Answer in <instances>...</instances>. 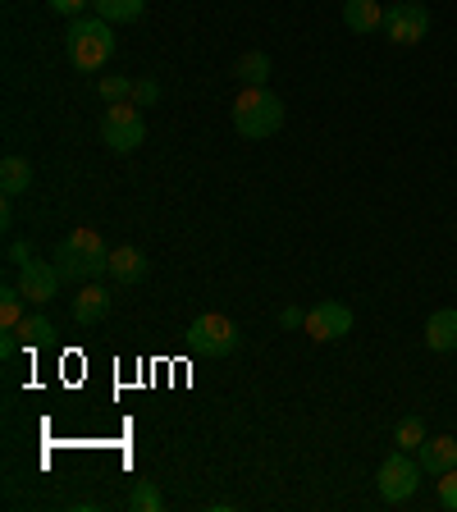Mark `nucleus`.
Returning <instances> with one entry per match:
<instances>
[{"label": "nucleus", "mask_w": 457, "mask_h": 512, "mask_svg": "<svg viewBox=\"0 0 457 512\" xmlns=\"http://www.w3.org/2000/svg\"><path fill=\"white\" fill-rule=\"evenodd\" d=\"M55 266H60L64 279L87 284V279L110 270V247L101 243V234H92V229H69V234L60 238V247H55Z\"/></svg>", "instance_id": "1"}, {"label": "nucleus", "mask_w": 457, "mask_h": 512, "mask_svg": "<svg viewBox=\"0 0 457 512\" xmlns=\"http://www.w3.org/2000/svg\"><path fill=\"white\" fill-rule=\"evenodd\" d=\"M284 101L270 87H243V96L234 101V128L247 142H266L284 128Z\"/></svg>", "instance_id": "2"}, {"label": "nucleus", "mask_w": 457, "mask_h": 512, "mask_svg": "<svg viewBox=\"0 0 457 512\" xmlns=\"http://www.w3.org/2000/svg\"><path fill=\"white\" fill-rule=\"evenodd\" d=\"M64 51H69V60H74L78 69L96 74V69L115 55V32H110L106 19H74L69 32H64Z\"/></svg>", "instance_id": "3"}, {"label": "nucleus", "mask_w": 457, "mask_h": 512, "mask_svg": "<svg viewBox=\"0 0 457 512\" xmlns=\"http://www.w3.org/2000/svg\"><path fill=\"white\" fill-rule=\"evenodd\" d=\"M101 142L119 156L138 151L147 142V124H142V106L138 101H115V106L101 115Z\"/></svg>", "instance_id": "4"}, {"label": "nucleus", "mask_w": 457, "mask_h": 512, "mask_svg": "<svg viewBox=\"0 0 457 512\" xmlns=\"http://www.w3.org/2000/svg\"><path fill=\"white\" fill-rule=\"evenodd\" d=\"M421 462L407 458V448H398V453H389V458L380 462V471H375V485H380V499L384 503H407L416 494V485H421Z\"/></svg>", "instance_id": "5"}, {"label": "nucleus", "mask_w": 457, "mask_h": 512, "mask_svg": "<svg viewBox=\"0 0 457 512\" xmlns=\"http://www.w3.org/2000/svg\"><path fill=\"white\" fill-rule=\"evenodd\" d=\"M188 343L192 352H202V357H229L238 348V325L220 311H202V316L188 325Z\"/></svg>", "instance_id": "6"}, {"label": "nucleus", "mask_w": 457, "mask_h": 512, "mask_svg": "<svg viewBox=\"0 0 457 512\" xmlns=\"http://www.w3.org/2000/svg\"><path fill=\"white\" fill-rule=\"evenodd\" d=\"M384 37L394 46H416V42H426V32H430V10L421 5V0H398L394 10H384Z\"/></svg>", "instance_id": "7"}, {"label": "nucleus", "mask_w": 457, "mask_h": 512, "mask_svg": "<svg viewBox=\"0 0 457 512\" xmlns=\"http://www.w3.org/2000/svg\"><path fill=\"white\" fill-rule=\"evenodd\" d=\"M60 266L55 261H42V256H32L28 266H19V288H23V298L37 302V307H46L51 298H60Z\"/></svg>", "instance_id": "8"}, {"label": "nucleus", "mask_w": 457, "mask_h": 512, "mask_svg": "<svg viewBox=\"0 0 457 512\" xmlns=\"http://www.w3.org/2000/svg\"><path fill=\"white\" fill-rule=\"evenodd\" d=\"M348 330H352V307L348 302H320V307H311L307 311V334L316 343H339V339H348Z\"/></svg>", "instance_id": "9"}, {"label": "nucleus", "mask_w": 457, "mask_h": 512, "mask_svg": "<svg viewBox=\"0 0 457 512\" xmlns=\"http://www.w3.org/2000/svg\"><path fill=\"white\" fill-rule=\"evenodd\" d=\"M416 462L426 476H444L457 467V439L453 435H426V444L416 448Z\"/></svg>", "instance_id": "10"}, {"label": "nucleus", "mask_w": 457, "mask_h": 512, "mask_svg": "<svg viewBox=\"0 0 457 512\" xmlns=\"http://www.w3.org/2000/svg\"><path fill=\"white\" fill-rule=\"evenodd\" d=\"M151 270V261L138 252V247H110V270L106 275L115 279V284H142Z\"/></svg>", "instance_id": "11"}, {"label": "nucleus", "mask_w": 457, "mask_h": 512, "mask_svg": "<svg viewBox=\"0 0 457 512\" xmlns=\"http://www.w3.org/2000/svg\"><path fill=\"white\" fill-rule=\"evenodd\" d=\"M426 348L430 352H457V307H439L426 320Z\"/></svg>", "instance_id": "12"}, {"label": "nucleus", "mask_w": 457, "mask_h": 512, "mask_svg": "<svg viewBox=\"0 0 457 512\" xmlns=\"http://www.w3.org/2000/svg\"><path fill=\"white\" fill-rule=\"evenodd\" d=\"M110 316V293L101 284H87L83 293H74V325H101Z\"/></svg>", "instance_id": "13"}, {"label": "nucleus", "mask_w": 457, "mask_h": 512, "mask_svg": "<svg viewBox=\"0 0 457 512\" xmlns=\"http://www.w3.org/2000/svg\"><path fill=\"white\" fill-rule=\"evenodd\" d=\"M343 23H348L357 37H366V32H380L384 28L380 0H343Z\"/></svg>", "instance_id": "14"}, {"label": "nucleus", "mask_w": 457, "mask_h": 512, "mask_svg": "<svg viewBox=\"0 0 457 512\" xmlns=\"http://www.w3.org/2000/svg\"><path fill=\"white\" fill-rule=\"evenodd\" d=\"M32 188V165L28 156H5L0 160V192L5 197H19V192Z\"/></svg>", "instance_id": "15"}, {"label": "nucleus", "mask_w": 457, "mask_h": 512, "mask_svg": "<svg viewBox=\"0 0 457 512\" xmlns=\"http://www.w3.org/2000/svg\"><path fill=\"white\" fill-rule=\"evenodd\" d=\"M234 74L243 78V87H266V78H270V55H266V51H247V55H238Z\"/></svg>", "instance_id": "16"}, {"label": "nucleus", "mask_w": 457, "mask_h": 512, "mask_svg": "<svg viewBox=\"0 0 457 512\" xmlns=\"http://www.w3.org/2000/svg\"><path fill=\"white\" fill-rule=\"evenodd\" d=\"M14 330H19L23 352H32V348H42V343L51 339V316H46V311H32V316H23Z\"/></svg>", "instance_id": "17"}, {"label": "nucleus", "mask_w": 457, "mask_h": 512, "mask_svg": "<svg viewBox=\"0 0 457 512\" xmlns=\"http://www.w3.org/2000/svg\"><path fill=\"white\" fill-rule=\"evenodd\" d=\"M92 10H96V19H106V23H133L147 10V0H92Z\"/></svg>", "instance_id": "18"}, {"label": "nucleus", "mask_w": 457, "mask_h": 512, "mask_svg": "<svg viewBox=\"0 0 457 512\" xmlns=\"http://www.w3.org/2000/svg\"><path fill=\"white\" fill-rule=\"evenodd\" d=\"M23 288L19 284H5L0 288V330H14V325H19L23 316H28V311H23Z\"/></svg>", "instance_id": "19"}, {"label": "nucleus", "mask_w": 457, "mask_h": 512, "mask_svg": "<svg viewBox=\"0 0 457 512\" xmlns=\"http://www.w3.org/2000/svg\"><path fill=\"white\" fill-rule=\"evenodd\" d=\"M426 435H430V430H426V421H421V416H403V421L394 426V444L407 448V453H416V448L426 444Z\"/></svg>", "instance_id": "20"}, {"label": "nucleus", "mask_w": 457, "mask_h": 512, "mask_svg": "<svg viewBox=\"0 0 457 512\" xmlns=\"http://www.w3.org/2000/svg\"><path fill=\"white\" fill-rule=\"evenodd\" d=\"M128 508L133 512H165V494H160V485H151V480H138L133 494H128Z\"/></svg>", "instance_id": "21"}, {"label": "nucleus", "mask_w": 457, "mask_h": 512, "mask_svg": "<svg viewBox=\"0 0 457 512\" xmlns=\"http://www.w3.org/2000/svg\"><path fill=\"white\" fill-rule=\"evenodd\" d=\"M96 92L115 106V101H128V96H133V78H101V83H96Z\"/></svg>", "instance_id": "22"}, {"label": "nucleus", "mask_w": 457, "mask_h": 512, "mask_svg": "<svg viewBox=\"0 0 457 512\" xmlns=\"http://www.w3.org/2000/svg\"><path fill=\"white\" fill-rule=\"evenodd\" d=\"M435 499H439V508L457 512V467L439 476V485H435Z\"/></svg>", "instance_id": "23"}, {"label": "nucleus", "mask_w": 457, "mask_h": 512, "mask_svg": "<svg viewBox=\"0 0 457 512\" xmlns=\"http://www.w3.org/2000/svg\"><path fill=\"white\" fill-rule=\"evenodd\" d=\"M133 101H138V106H156V101H160V83H156V78H138V83H133Z\"/></svg>", "instance_id": "24"}, {"label": "nucleus", "mask_w": 457, "mask_h": 512, "mask_svg": "<svg viewBox=\"0 0 457 512\" xmlns=\"http://www.w3.org/2000/svg\"><path fill=\"white\" fill-rule=\"evenodd\" d=\"M55 14H69V19H83V10L92 5V0H46Z\"/></svg>", "instance_id": "25"}, {"label": "nucleus", "mask_w": 457, "mask_h": 512, "mask_svg": "<svg viewBox=\"0 0 457 512\" xmlns=\"http://www.w3.org/2000/svg\"><path fill=\"white\" fill-rule=\"evenodd\" d=\"M279 325H284V330H307V311H302V307H284V311H279Z\"/></svg>", "instance_id": "26"}, {"label": "nucleus", "mask_w": 457, "mask_h": 512, "mask_svg": "<svg viewBox=\"0 0 457 512\" xmlns=\"http://www.w3.org/2000/svg\"><path fill=\"white\" fill-rule=\"evenodd\" d=\"M19 348H23V343H19V330H0V357H5V362H10Z\"/></svg>", "instance_id": "27"}, {"label": "nucleus", "mask_w": 457, "mask_h": 512, "mask_svg": "<svg viewBox=\"0 0 457 512\" xmlns=\"http://www.w3.org/2000/svg\"><path fill=\"white\" fill-rule=\"evenodd\" d=\"M5 256H10V266H28L37 252H32V243H10V252H5Z\"/></svg>", "instance_id": "28"}, {"label": "nucleus", "mask_w": 457, "mask_h": 512, "mask_svg": "<svg viewBox=\"0 0 457 512\" xmlns=\"http://www.w3.org/2000/svg\"><path fill=\"white\" fill-rule=\"evenodd\" d=\"M0 229H5V234L14 229V197H5V202H0Z\"/></svg>", "instance_id": "29"}]
</instances>
